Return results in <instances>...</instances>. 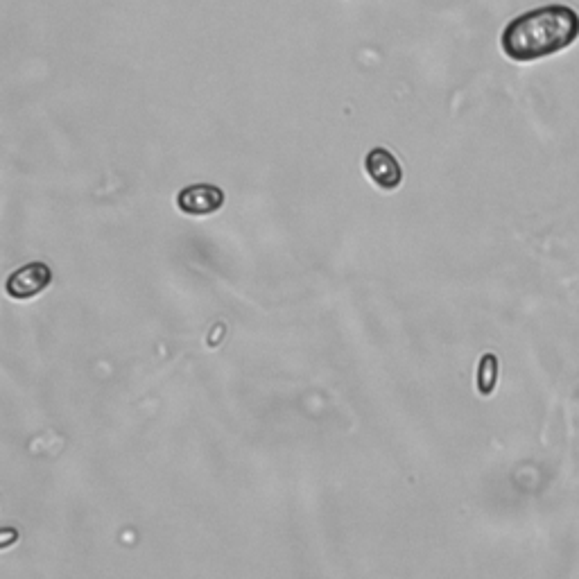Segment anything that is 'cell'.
Wrapping results in <instances>:
<instances>
[{
  "label": "cell",
  "mask_w": 579,
  "mask_h": 579,
  "mask_svg": "<svg viewBox=\"0 0 579 579\" xmlns=\"http://www.w3.org/2000/svg\"><path fill=\"white\" fill-rule=\"evenodd\" d=\"M579 37V14L568 5H543L516 16L500 34V48L518 64L539 62L573 46Z\"/></svg>",
  "instance_id": "obj_1"
},
{
  "label": "cell",
  "mask_w": 579,
  "mask_h": 579,
  "mask_svg": "<svg viewBox=\"0 0 579 579\" xmlns=\"http://www.w3.org/2000/svg\"><path fill=\"white\" fill-rule=\"evenodd\" d=\"M50 283H53V270L46 263H28L10 274L5 290L12 299L25 301L41 295Z\"/></svg>",
  "instance_id": "obj_2"
},
{
  "label": "cell",
  "mask_w": 579,
  "mask_h": 579,
  "mask_svg": "<svg viewBox=\"0 0 579 579\" xmlns=\"http://www.w3.org/2000/svg\"><path fill=\"white\" fill-rule=\"evenodd\" d=\"M177 206L181 213L193 218H206L224 206V190L213 184H193L177 195Z\"/></svg>",
  "instance_id": "obj_3"
},
{
  "label": "cell",
  "mask_w": 579,
  "mask_h": 579,
  "mask_svg": "<svg viewBox=\"0 0 579 579\" xmlns=\"http://www.w3.org/2000/svg\"><path fill=\"white\" fill-rule=\"evenodd\" d=\"M365 170L369 179L374 181V186L383 190H394L401 186L403 181V168L399 159L394 157L390 150L374 148L365 157Z\"/></svg>",
  "instance_id": "obj_4"
},
{
  "label": "cell",
  "mask_w": 579,
  "mask_h": 579,
  "mask_svg": "<svg viewBox=\"0 0 579 579\" xmlns=\"http://www.w3.org/2000/svg\"><path fill=\"white\" fill-rule=\"evenodd\" d=\"M496 380H498V358L487 353V356H482L478 367V392L482 396H489L496 390Z\"/></svg>",
  "instance_id": "obj_5"
}]
</instances>
